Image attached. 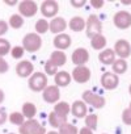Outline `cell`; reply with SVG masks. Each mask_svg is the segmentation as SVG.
Returning a JSON list of instances; mask_svg holds the SVG:
<instances>
[{
    "instance_id": "6da1fadb",
    "label": "cell",
    "mask_w": 131,
    "mask_h": 134,
    "mask_svg": "<svg viewBox=\"0 0 131 134\" xmlns=\"http://www.w3.org/2000/svg\"><path fill=\"white\" fill-rule=\"evenodd\" d=\"M42 46V38L37 33H28L22 38V47L28 53H35Z\"/></svg>"
},
{
    "instance_id": "7a4b0ae2",
    "label": "cell",
    "mask_w": 131,
    "mask_h": 134,
    "mask_svg": "<svg viewBox=\"0 0 131 134\" xmlns=\"http://www.w3.org/2000/svg\"><path fill=\"white\" fill-rule=\"evenodd\" d=\"M29 88L34 92H43L47 88V76L43 72H34L29 78Z\"/></svg>"
},
{
    "instance_id": "3957f363",
    "label": "cell",
    "mask_w": 131,
    "mask_h": 134,
    "mask_svg": "<svg viewBox=\"0 0 131 134\" xmlns=\"http://www.w3.org/2000/svg\"><path fill=\"white\" fill-rule=\"evenodd\" d=\"M83 101L88 105H92L96 109H101L105 107V97L101 95H97L92 91H84L83 92Z\"/></svg>"
},
{
    "instance_id": "277c9868",
    "label": "cell",
    "mask_w": 131,
    "mask_h": 134,
    "mask_svg": "<svg viewBox=\"0 0 131 134\" xmlns=\"http://www.w3.org/2000/svg\"><path fill=\"white\" fill-rule=\"evenodd\" d=\"M87 37L89 38H93L94 36L97 34H101V30H102V24L100 21V19L96 16V15H91L87 20Z\"/></svg>"
},
{
    "instance_id": "5b68a950",
    "label": "cell",
    "mask_w": 131,
    "mask_h": 134,
    "mask_svg": "<svg viewBox=\"0 0 131 134\" xmlns=\"http://www.w3.org/2000/svg\"><path fill=\"white\" fill-rule=\"evenodd\" d=\"M41 13L43 15V17L47 19H55L58 12H59V4L55 0H45L41 4Z\"/></svg>"
},
{
    "instance_id": "8992f818",
    "label": "cell",
    "mask_w": 131,
    "mask_h": 134,
    "mask_svg": "<svg viewBox=\"0 0 131 134\" xmlns=\"http://www.w3.org/2000/svg\"><path fill=\"white\" fill-rule=\"evenodd\" d=\"M19 12L22 17H33L38 12V5L33 0H24L19 4Z\"/></svg>"
},
{
    "instance_id": "52a82bcc",
    "label": "cell",
    "mask_w": 131,
    "mask_h": 134,
    "mask_svg": "<svg viewBox=\"0 0 131 134\" xmlns=\"http://www.w3.org/2000/svg\"><path fill=\"white\" fill-rule=\"evenodd\" d=\"M113 23L118 29H127L131 26V13L127 11H119L114 15Z\"/></svg>"
},
{
    "instance_id": "ba28073f",
    "label": "cell",
    "mask_w": 131,
    "mask_h": 134,
    "mask_svg": "<svg viewBox=\"0 0 131 134\" xmlns=\"http://www.w3.org/2000/svg\"><path fill=\"white\" fill-rule=\"evenodd\" d=\"M71 75H72V79L76 83L83 84V83H87L91 79V70L85 66H78V67L74 69Z\"/></svg>"
},
{
    "instance_id": "9c48e42d",
    "label": "cell",
    "mask_w": 131,
    "mask_h": 134,
    "mask_svg": "<svg viewBox=\"0 0 131 134\" xmlns=\"http://www.w3.org/2000/svg\"><path fill=\"white\" fill-rule=\"evenodd\" d=\"M101 84H102V87H104L105 90L113 91V90H115V88L118 87V84H119V78H118V75L114 74V72H105V74L102 75V78H101Z\"/></svg>"
},
{
    "instance_id": "30bf717a",
    "label": "cell",
    "mask_w": 131,
    "mask_h": 134,
    "mask_svg": "<svg viewBox=\"0 0 131 134\" xmlns=\"http://www.w3.org/2000/svg\"><path fill=\"white\" fill-rule=\"evenodd\" d=\"M114 51L121 59H126L131 55V46L126 40H118L114 45Z\"/></svg>"
},
{
    "instance_id": "8fae6325",
    "label": "cell",
    "mask_w": 131,
    "mask_h": 134,
    "mask_svg": "<svg viewBox=\"0 0 131 134\" xmlns=\"http://www.w3.org/2000/svg\"><path fill=\"white\" fill-rule=\"evenodd\" d=\"M43 100L49 104H56L59 103V97H60V92H59V87L56 86H47V88L42 92Z\"/></svg>"
},
{
    "instance_id": "7c38bea8",
    "label": "cell",
    "mask_w": 131,
    "mask_h": 134,
    "mask_svg": "<svg viewBox=\"0 0 131 134\" xmlns=\"http://www.w3.org/2000/svg\"><path fill=\"white\" fill-rule=\"evenodd\" d=\"M71 59H72V63L76 64V67L78 66H84L89 60V53H88L87 49L79 47V49H76L72 53V58Z\"/></svg>"
},
{
    "instance_id": "4fadbf2b",
    "label": "cell",
    "mask_w": 131,
    "mask_h": 134,
    "mask_svg": "<svg viewBox=\"0 0 131 134\" xmlns=\"http://www.w3.org/2000/svg\"><path fill=\"white\" fill-rule=\"evenodd\" d=\"M34 71V66L30 60H21L17 66H16V72L20 78H28L32 76Z\"/></svg>"
},
{
    "instance_id": "5bb4252c",
    "label": "cell",
    "mask_w": 131,
    "mask_h": 134,
    "mask_svg": "<svg viewBox=\"0 0 131 134\" xmlns=\"http://www.w3.org/2000/svg\"><path fill=\"white\" fill-rule=\"evenodd\" d=\"M72 43V40L68 34H66V33H62V34H58L55 36L54 38V46L56 47V50H66V49H68Z\"/></svg>"
},
{
    "instance_id": "9a60e30c",
    "label": "cell",
    "mask_w": 131,
    "mask_h": 134,
    "mask_svg": "<svg viewBox=\"0 0 131 134\" xmlns=\"http://www.w3.org/2000/svg\"><path fill=\"white\" fill-rule=\"evenodd\" d=\"M67 28V21L63 17H55L50 21V32L54 34H62V32L66 30Z\"/></svg>"
},
{
    "instance_id": "2e32d148",
    "label": "cell",
    "mask_w": 131,
    "mask_h": 134,
    "mask_svg": "<svg viewBox=\"0 0 131 134\" xmlns=\"http://www.w3.org/2000/svg\"><path fill=\"white\" fill-rule=\"evenodd\" d=\"M71 112L72 114L76 117V118H83V117H87V104L83 101V100H76L72 107H71Z\"/></svg>"
},
{
    "instance_id": "e0dca14e",
    "label": "cell",
    "mask_w": 131,
    "mask_h": 134,
    "mask_svg": "<svg viewBox=\"0 0 131 134\" xmlns=\"http://www.w3.org/2000/svg\"><path fill=\"white\" fill-rule=\"evenodd\" d=\"M39 122L37 120H26L20 127H19V133L20 134H34V131L39 127Z\"/></svg>"
},
{
    "instance_id": "ac0fdd59",
    "label": "cell",
    "mask_w": 131,
    "mask_h": 134,
    "mask_svg": "<svg viewBox=\"0 0 131 134\" xmlns=\"http://www.w3.org/2000/svg\"><path fill=\"white\" fill-rule=\"evenodd\" d=\"M54 80H55L56 87H67L72 80V75L68 74L67 71H59L54 76Z\"/></svg>"
},
{
    "instance_id": "d6986e66",
    "label": "cell",
    "mask_w": 131,
    "mask_h": 134,
    "mask_svg": "<svg viewBox=\"0 0 131 134\" xmlns=\"http://www.w3.org/2000/svg\"><path fill=\"white\" fill-rule=\"evenodd\" d=\"M115 51L114 50H111V49H105V50H102L100 54H98V59H100V62L101 63H104V64H111L113 66V63L117 60L115 59Z\"/></svg>"
},
{
    "instance_id": "ffe728a7",
    "label": "cell",
    "mask_w": 131,
    "mask_h": 134,
    "mask_svg": "<svg viewBox=\"0 0 131 134\" xmlns=\"http://www.w3.org/2000/svg\"><path fill=\"white\" fill-rule=\"evenodd\" d=\"M68 26L74 32H81V30H84L87 28V21L83 17H80V16H75V17H72L70 20Z\"/></svg>"
},
{
    "instance_id": "44dd1931",
    "label": "cell",
    "mask_w": 131,
    "mask_h": 134,
    "mask_svg": "<svg viewBox=\"0 0 131 134\" xmlns=\"http://www.w3.org/2000/svg\"><path fill=\"white\" fill-rule=\"evenodd\" d=\"M49 60L52 62L56 67H60V66L66 64V62H67V57H66V54H64L63 51H60V50H55V51L51 53Z\"/></svg>"
},
{
    "instance_id": "7402d4cb",
    "label": "cell",
    "mask_w": 131,
    "mask_h": 134,
    "mask_svg": "<svg viewBox=\"0 0 131 134\" xmlns=\"http://www.w3.org/2000/svg\"><path fill=\"white\" fill-rule=\"evenodd\" d=\"M49 124H50L52 127L60 129L64 124H67V118L60 117L59 114H56V113L52 110V112H50V114H49Z\"/></svg>"
},
{
    "instance_id": "603a6c76",
    "label": "cell",
    "mask_w": 131,
    "mask_h": 134,
    "mask_svg": "<svg viewBox=\"0 0 131 134\" xmlns=\"http://www.w3.org/2000/svg\"><path fill=\"white\" fill-rule=\"evenodd\" d=\"M54 112L56 114H59L60 117H64V118H67L68 113L71 112V108L68 105V103H66V101H59L54 105Z\"/></svg>"
},
{
    "instance_id": "cb8c5ba5",
    "label": "cell",
    "mask_w": 131,
    "mask_h": 134,
    "mask_svg": "<svg viewBox=\"0 0 131 134\" xmlns=\"http://www.w3.org/2000/svg\"><path fill=\"white\" fill-rule=\"evenodd\" d=\"M21 113L24 114L26 120H34V116L37 114V108L33 103H24Z\"/></svg>"
},
{
    "instance_id": "d4e9b609",
    "label": "cell",
    "mask_w": 131,
    "mask_h": 134,
    "mask_svg": "<svg viewBox=\"0 0 131 134\" xmlns=\"http://www.w3.org/2000/svg\"><path fill=\"white\" fill-rule=\"evenodd\" d=\"M91 45L94 50H105L106 46V38L102 34H97L93 38H91Z\"/></svg>"
},
{
    "instance_id": "484cf974",
    "label": "cell",
    "mask_w": 131,
    "mask_h": 134,
    "mask_svg": "<svg viewBox=\"0 0 131 134\" xmlns=\"http://www.w3.org/2000/svg\"><path fill=\"white\" fill-rule=\"evenodd\" d=\"M113 71H114V74H117V75L124 74V72L127 71V62H126V59L118 58V59L113 63Z\"/></svg>"
},
{
    "instance_id": "4316f807",
    "label": "cell",
    "mask_w": 131,
    "mask_h": 134,
    "mask_svg": "<svg viewBox=\"0 0 131 134\" xmlns=\"http://www.w3.org/2000/svg\"><path fill=\"white\" fill-rule=\"evenodd\" d=\"M24 25V17L20 13H15L9 19V26L13 29H20Z\"/></svg>"
},
{
    "instance_id": "83f0119b",
    "label": "cell",
    "mask_w": 131,
    "mask_h": 134,
    "mask_svg": "<svg viewBox=\"0 0 131 134\" xmlns=\"http://www.w3.org/2000/svg\"><path fill=\"white\" fill-rule=\"evenodd\" d=\"M9 121H11V124H13V125L20 127L25 122V117H24V114L21 112H12L9 114Z\"/></svg>"
},
{
    "instance_id": "f1b7e54d",
    "label": "cell",
    "mask_w": 131,
    "mask_h": 134,
    "mask_svg": "<svg viewBox=\"0 0 131 134\" xmlns=\"http://www.w3.org/2000/svg\"><path fill=\"white\" fill-rule=\"evenodd\" d=\"M35 32L37 34H42V33H46L49 29H50V23L45 19H39L37 23H35Z\"/></svg>"
},
{
    "instance_id": "f546056e",
    "label": "cell",
    "mask_w": 131,
    "mask_h": 134,
    "mask_svg": "<svg viewBox=\"0 0 131 134\" xmlns=\"http://www.w3.org/2000/svg\"><path fill=\"white\" fill-rule=\"evenodd\" d=\"M97 124H98L97 114H88L85 117V126L89 127L91 130H96L97 129Z\"/></svg>"
},
{
    "instance_id": "4dcf8cb0",
    "label": "cell",
    "mask_w": 131,
    "mask_h": 134,
    "mask_svg": "<svg viewBox=\"0 0 131 134\" xmlns=\"http://www.w3.org/2000/svg\"><path fill=\"white\" fill-rule=\"evenodd\" d=\"M59 134H79V130L75 125L67 122L59 129Z\"/></svg>"
},
{
    "instance_id": "1f68e13d",
    "label": "cell",
    "mask_w": 131,
    "mask_h": 134,
    "mask_svg": "<svg viewBox=\"0 0 131 134\" xmlns=\"http://www.w3.org/2000/svg\"><path fill=\"white\" fill-rule=\"evenodd\" d=\"M11 43H9V41L8 40H5V38H0V57H4V55H7L8 53H11Z\"/></svg>"
},
{
    "instance_id": "d6a6232c",
    "label": "cell",
    "mask_w": 131,
    "mask_h": 134,
    "mask_svg": "<svg viewBox=\"0 0 131 134\" xmlns=\"http://www.w3.org/2000/svg\"><path fill=\"white\" fill-rule=\"evenodd\" d=\"M45 72L47 74V75H56L58 74V67L52 63V62H50V60H47L46 62V64H45Z\"/></svg>"
},
{
    "instance_id": "836d02e7",
    "label": "cell",
    "mask_w": 131,
    "mask_h": 134,
    "mask_svg": "<svg viewBox=\"0 0 131 134\" xmlns=\"http://www.w3.org/2000/svg\"><path fill=\"white\" fill-rule=\"evenodd\" d=\"M24 54H25V49H24L22 46H15V47H12V50H11V55H12V58H15V59L22 58Z\"/></svg>"
},
{
    "instance_id": "e575fe53",
    "label": "cell",
    "mask_w": 131,
    "mask_h": 134,
    "mask_svg": "<svg viewBox=\"0 0 131 134\" xmlns=\"http://www.w3.org/2000/svg\"><path fill=\"white\" fill-rule=\"evenodd\" d=\"M122 121L126 125H131V109L130 108H127V109L123 110V113H122Z\"/></svg>"
},
{
    "instance_id": "d590c367",
    "label": "cell",
    "mask_w": 131,
    "mask_h": 134,
    "mask_svg": "<svg viewBox=\"0 0 131 134\" xmlns=\"http://www.w3.org/2000/svg\"><path fill=\"white\" fill-rule=\"evenodd\" d=\"M8 69H9V64H8V62H7L4 58L0 57V74H4V72H7V71H8Z\"/></svg>"
},
{
    "instance_id": "8d00e7d4",
    "label": "cell",
    "mask_w": 131,
    "mask_h": 134,
    "mask_svg": "<svg viewBox=\"0 0 131 134\" xmlns=\"http://www.w3.org/2000/svg\"><path fill=\"white\" fill-rule=\"evenodd\" d=\"M104 0H91V5L93 7V8H96V9H100V8H102L104 7Z\"/></svg>"
},
{
    "instance_id": "74e56055",
    "label": "cell",
    "mask_w": 131,
    "mask_h": 134,
    "mask_svg": "<svg viewBox=\"0 0 131 134\" xmlns=\"http://www.w3.org/2000/svg\"><path fill=\"white\" fill-rule=\"evenodd\" d=\"M8 32V24L4 20H0V36H3Z\"/></svg>"
},
{
    "instance_id": "f35d334b",
    "label": "cell",
    "mask_w": 131,
    "mask_h": 134,
    "mask_svg": "<svg viewBox=\"0 0 131 134\" xmlns=\"http://www.w3.org/2000/svg\"><path fill=\"white\" fill-rule=\"evenodd\" d=\"M87 4V2L85 0H71V5L72 7H75V8H81V7H84Z\"/></svg>"
},
{
    "instance_id": "ab89813d",
    "label": "cell",
    "mask_w": 131,
    "mask_h": 134,
    "mask_svg": "<svg viewBox=\"0 0 131 134\" xmlns=\"http://www.w3.org/2000/svg\"><path fill=\"white\" fill-rule=\"evenodd\" d=\"M7 113L0 108V125H3V124H5V121H7Z\"/></svg>"
},
{
    "instance_id": "60d3db41",
    "label": "cell",
    "mask_w": 131,
    "mask_h": 134,
    "mask_svg": "<svg viewBox=\"0 0 131 134\" xmlns=\"http://www.w3.org/2000/svg\"><path fill=\"white\" fill-rule=\"evenodd\" d=\"M79 134H93V130H91L89 127L84 126V127H81V129L79 130Z\"/></svg>"
},
{
    "instance_id": "b9f144b4",
    "label": "cell",
    "mask_w": 131,
    "mask_h": 134,
    "mask_svg": "<svg viewBox=\"0 0 131 134\" xmlns=\"http://www.w3.org/2000/svg\"><path fill=\"white\" fill-rule=\"evenodd\" d=\"M34 134H46V129H45V126L39 125V127L34 131Z\"/></svg>"
},
{
    "instance_id": "7bdbcfd3",
    "label": "cell",
    "mask_w": 131,
    "mask_h": 134,
    "mask_svg": "<svg viewBox=\"0 0 131 134\" xmlns=\"http://www.w3.org/2000/svg\"><path fill=\"white\" fill-rule=\"evenodd\" d=\"M4 3L8 4V5H16L17 4V0H13V2H12V0H4Z\"/></svg>"
},
{
    "instance_id": "ee69618b",
    "label": "cell",
    "mask_w": 131,
    "mask_h": 134,
    "mask_svg": "<svg viewBox=\"0 0 131 134\" xmlns=\"http://www.w3.org/2000/svg\"><path fill=\"white\" fill-rule=\"evenodd\" d=\"M4 99H5V95H4L3 90H0V104H2V103L4 101Z\"/></svg>"
},
{
    "instance_id": "f6af8a7d",
    "label": "cell",
    "mask_w": 131,
    "mask_h": 134,
    "mask_svg": "<svg viewBox=\"0 0 131 134\" xmlns=\"http://www.w3.org/2000/svg\"><path fill=\"white\" fill-rule=\"evenodd\" d=\"M47 134H59V131H54V130H51V131H49Z\"/></svg>"
},
{
    "instance_id": "bcb514c9",
    "label": "cell",
    "mask_w": 131,
    "mask_h": 134,
    "mask_svg": "<svg viewBox=\"0 0 131 134\" xmlns=\"http://www.w3.org/2000/svg\"><path fill=\"white\" fill-rule=\"evenodd\" d=\"M123 4H131V2H130V0H124V2H122Z\"/></svg>"
},
{
    "instance_id": "7dc6e473",
    "label": "cell",
    "mask_w": 131,
    "mask_h": 134,
    "mask_svg": "<svg viewBox=\"0 0 131 134\" xmlns=\"http://www.w3.org/2000/svg\"><path fill=\"white\" fill-rule=\"evenodd\" d=\"M128 92H130V95H131V84H130V87H128Z\"/></svg>"
},
{
    "instance_id": "c3c4849f",
    "label": "cell",
    "mask_w": 131,
    "mask_h": 134,
    "mask_svg": "<svg viewBox=\"0 0 131 134\" xmlns=\"http://www.w3.org/2000/svg\"><path fill=\"white\" fill-rule=\"evenodd\" d=\"M128 108H130V109H131V103H130V107H128Z\"/></svg>"
},
{
    "instance_id": "681fc988",
    "label": "cell",
    "mask_w": 131,
    "mask_h": 134,
    "mask_svg": "<svg viewBox=\"0 0 131 134\" xmlns=\"http://www.w3.org/2000/svg\"><path fill=\"white\" fill-rule=\"evenodd\" d=\"M9 134H15V133H9Z\"/></svg>"
},
{
    "instance_id": "f907efd6",
    "label": "cell",
    "mask_w": 131,
    "mask_h": 134,
    "mask_svg": "<svg viewBox=\"0 0 131 134\" xmlns=\"http://www.w3.org/2000/svg\"><path fill=\"white\" fill-rule=\"evenodd\" d=\"M104 134H106V133H104Z\"/></svg>"
}]
</instances>
